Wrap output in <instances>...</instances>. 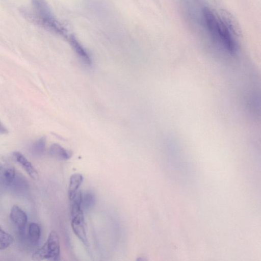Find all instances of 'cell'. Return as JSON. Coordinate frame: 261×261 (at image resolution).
I'll use <instances>...</instances> for the list:
<instances>
[{
	"label": "cell",
	"mask_w": 261,
	"mask_h": 261,
	"mask_svg": "<svg viewBox=\"0 0 261 261\" xmlns=\"http://www.w3.org/2000/svg\"><path fill=\"white\" fill-rule=\"evenodd\" d=\"M17 173L13 167L0 161V192L10 190Z\"/></svg>",
	"instance_id": "cell-4"
},
{
	"label": "cell",
	"mask_w": 261,
	"mask_h": 261,
	"mask_svg": "<svg viewBox=\"0 0 261 261\" xmlns=\"http://www.w3.org/2000/svg\"><path fill=\"white\" fill-rule=\"evenodd\" d=\"M13 242V238L0 227V250H4L9 247Z\"/></svg>",
	"instance_id": "cell-14"
},
{
	"label": "cell",
	"mask_w": 261,
	"mask_h": 261,
	"mask_svg": "<svg viewBox=\"0 0 261 261\" xmlns=\"http://www.w3.org/2000/svg\"><path fill=\"white\" fill-rule=\"evenodd\" d=\"M8 130L7 128L3 125L0 121V135H4L8 134Z\"/></svg>",
	"instance_id": "cell-15"
},
{
	"label": "cell",
	"mask_w": 261,
	"mask_h": 261,
	"mask_svg": "<svg viewBox=\"0 0 261 261\" xmlns=\"http://www.w3.org/2000/svg\"><path fill=\"white\" fill-rule=\"evenodd\" d=\"M48 153L52 158L61 161L69 160L72 153L57 143L51 144L48 149Z\"/></svg>",
	"instance_id": "cell-9"
},
{
	"label": "cell",
	"mask_w": 261,
	"mask_h": 261,
	"mask_svg": "<svg viewBox=\"0 0 261 261\" xmlns=\"http://www.w3.org/2000/svg\"><path fill=\"white\" fill-rule=\"evenodd\" d=\"M82 193L79 191L76 193L70 201V217L72 229L86 248H88L84 213L82 210Z\"/></svg>",
	"instance_id": "cell-2"
},
{
	"label": "cell",
	"mask_w": 261,
	"mask_h": 261,
	"mask_svg": "<svg viewBox=\"0 0 261 261\" xmlns=\"http://www.w3.org/2000/svg\"><path fill=\"white\" fill-rule=\"evenodd\" d=\"M41 228L36 223H31L28 228V239L32 245H36L40 238Z\"/></svg>",
	"instance_id": "cell-11"
},
{
	"label": "cell",
	"mask_w": 261,
	"mask_h": 261,
	"mask_svg": "<svg viewBox=\"0 0 261 261\" xmlns=\"http://www.w3.org/2000/svg\"><path fill=\"white\" fill-rule=\"evenodd\" d=\"M220 18L232 34L236 35L241 34L239 23L231 13L226 10L221 9Z\"/></svg>",
	"instance_id": "cell-6"
},
{
	"label": "cell",
	"mask_w": 261,
	"mask_h": 261,
	"mask_svg": "<svg viewBox=\"0 0 261 261\" xmlns=\"http://www.w3.org/2000/svg\"><path fill=\"white\" fill-rule=\"evenodd\" d=\"M46 139L41 137L37 140L32 145L31 151L32 154L37 157L42 156L45 150Z\"/></svg>",
	"instance_id": "cell-12"
},
{
	"label": "cell",
	"mask_w": 261,
	"mask_h": 261,
	"mask_svg": "<svg viewBox=\"0 0 261 261\" xmlns=\"http://www.w3.org/2000/svg\"><path fill=\"white\" fill-rule=\"evenodd\" d=\"M95 203V196L91 191H87L82 193V208L85 210L92 208Z\"/></svg>",
	"instance_id": "cell-13"
},
{
	"label": "cell",
	"mask_w": 261,
	"mask_h": 261,
	"mask_svg": "<svg viewBox=\"0 0 261 261\" xmlns=\"http://www.w3.org/2000/svg\"><path fill=\"white\" fill-rule=\"evenodd\" d=\"M68 40L72 48L81 61L85 65H90L92 62L89 54L76 37L70 35Z\"/></svg>",
	"instance_id": "cell-7"
},
{
	"label": "cell",
	"mask_w": 261,
	"mask_h": 261,
	"mask_svg": "<svg viewBox=\"0 0 261 261\" xmlns=\"http://www.w3.org/2000/svg\"><path fill=\"white\" fill-rule=\"evenodd\" d=\"M33 10L22 8L20 13L27 20L48 31L65 37L66 30L54 15L46 0H31Z\"/></svg>",
	"instance_id": "cell-1"
},
{
	"label": "cell",
	"mask_w": 261,
	"mask_h": 261,
	"mask_svg": "<svg viewBox=\"0 0 261 261\" xmlns=\"http://www.w3.org/2000/svg\"><path fill=\"white\" fill-rule=\"evenodd\" d=\"M83 180V175L80 173H74L70 176L68 190L69 199H71L79 190L78 189L82 184Z\"/></svg>",
	"instance_id": "cell-10"
},
{
	"label": "cell",
	"mask_w": 261,
	"mask_h": 261,
	"mask_svg": "<svg viewBox=\"0 0 261 261\" xmlns=\"http://www.w3.org/2000/svg\"><path fill=\"white\" fill-rule=\"evenodd\" d=\"M60 253L59 237L55 231H51L43 245L36 250L32 256L34 260L59 259Z\"/></svg>",
	"instance_id": "cell-3"
},
{
	"label": "cell",
	"mask_w": 261,
	"mask_h": 261,
	"mask_svg": "<svg viewBox=\"0 0 261 261\" xmlns=\"http://www.w3.org/2000/svg\"><path fill=\"white\" fill-rule=\"evenodd\" d=\"M10 218L17 227L20 236H22L28 222V216L25 212L18 206L14 205L11 210Z\"/></svg>",
	"instance_id": "cell-5"
},
{
	"label": "cell",
	"mask_w": 261,
	"mask_h": 261,
	"mask_svg": "<svg viewBox=\"0 0 261 261\" xmlns=\"http://www.w3.org/2000/svg\"><path fill=\"white\" fill-rule=\"evenodd\" d=\"M14 158L25 170L28 174L33 179L38 178V173L32 163L20 152L15 151L13 153Z\"/></svg>",
	"instance_id": "cell-8"
}]
</instances>
